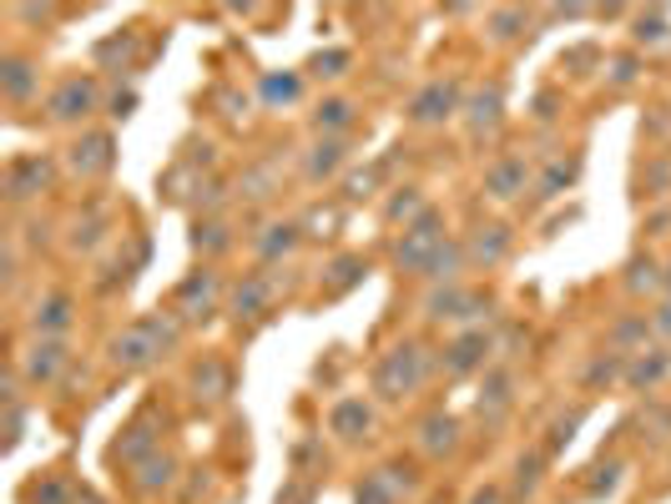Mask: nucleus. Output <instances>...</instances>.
<instances>
[{
  "instance_id": "obj_1",
  "label": "nucleus",
  "mask_w": 671,
  "mask_h": 504,
  "mask_svg": "<svg viewBox=\"0 0 671 504\" xmlns=\"http://www.w3.org/2000/svg\"><path fill=\"white\" fill-rule=\"evenodd\" d=\"M424 378H429V353L420 344H395L374 363V393L384 403H404L424 389Z\"/></svg>"
},
{
  "instance_id": "obj_2",
  "label": "nucleus",
  "mask_w": 671,
  "mask_h": 504,
  "mask_svg": "<svg viewBox=\"0 0 671 504\" xmlns=\"http://www.w3.org/2000/svg\"><path fill=\"white\" fill-rule=\"evenodd\" d=\"M167 348H177V323H172V318H142V323H132L127 333H117V338H112V363L132 374V369L157 363Z\"/></svg>"
},
{
  "instance_id": "obj_3",
  "label": "nucleus",
  "mask_w": 671,
  "mask_h": 504,
  "mask_svg": "<svg viewBox=\"0 0 671 504\" xmlns=\"http://www.w3.org/2000/svg\"><path fill=\"white\" fill-rule=\"evenodd\" d=\"M439 247H444L439 217L424 212L420 222H409V228H404V243H399V268H409V273H429V262L439 258Z\"/></svg>"
},
{
  "instance_id": "obj_4",
  "label": "nucleus",
  "mask_w": 671,
  "mask_h": 504,
  "mask_svg": "<svg viewBox=\"0 0 671 504\" xmlns=\"http://www.w3.org/2000/svg\"><path fill=\"white\" fill-rule=\"evenodd\" d=\"M490 353H495V338L485 328H469V333H460L450 348H444V374H454V378H465V374H475V369H485L490 363Z\"/></svg>"
},
{
  "instance_id": "obj_5",
  "label": "nucleus",
  "mask_w": 671,
  "mask_h": 504,
  "mask_svg": "<svg viewBox=\"0 0 671 504\" xmlns=\"http://www.w3.org/2000/svg\"><path fill=\"white\" fill-rule=\"evenodd\" d=\"M328 434H334L338 444H364L369 434H374V409H369V399H338L334 409H328Z\"/></svg>"
},
{
  "instance_id": "obj_6",
  "label": "nucleus",
  "mask_w": 671,
  "mask_h": 504,
  "mask_svg": "<svg viewBox=\"0 0 671 504\" xmlns=\"http://www.w3.org/2000/svg\"><path fill=\"white\" fill-rule=\"evenodd\" d=\"M96 81H91V76H66V81H61L56 91H51V101H46V106H51V116H56V121H81V116H91L96 112Z\"/></svg>"
},
{
  "instance_id": "obj_7",
  "label": "nucleus",
  "mask_w": 671,
  "mask_h": 504,
  "mask_svg": "<svg viewBox=\"0 0 671 504\" xmlns=\"http://www.w3.org/2000/svg\"><path fill=\"white\" fill-rule=\"evenodd\" d=\"M66 363H72V353H66L61 338H36V344L21 353V378H26V384H56V374Z\"/></svg>"
},
{
  "instance_id": "obj_8",
  "label": "nucleus",
  "mask_w": 671,
  "mask_h": 504,
  "mask_svg": "<svg viewBox=\"0 0 671 504\" xmlns=\"http://www.w3.org/2000/svg\"><path fill=\"white\" fill-rule=\"evenodd\" d=\"M671 374V353H661V348H636V353H627V389L636 393H651L661 384V378Z\"/></svg>"
},
{
  "instance_id": "obj_9",
  "label": "nucleus",
  "mask_w": 671,
  "mask_h": 504,
  "mask_svg": "<svg viewBox=\"0 0 671 504\" xmlns=\"http://www.w3.org/2000/svg\"><path fill=\"white\" fill-rule=\"evenodd\" d=\"M420 454H429V460H444V454H454L460 449V418L454 414H429L420 418Z\"/></svg>"
},
{
  "instance_id": "obj_10",
  "label": "nucleus",
  "mask_w": 671,
  "mask_h": 504,
  "mask_svg": "<svg viewBox=\"0 0 671 504\" xmlns=\"http://www.w3.org/2000/svg\"><path fill=\"white\" fill-rule=\"evenodd\" d=\"M72 323H76V302L66 298V293H46V298L36 302V313H30L36 338H61Z\"/></svg>"
},
{
  "instance_id": "obj_11",
  "label": "nucleus",
  "mask_w": 671,
  "mask_h": 504,
  "mask_svg": "<svg viewBox=\"0 0 671 504\" xmlns=\"http://www.w3.org/2000/svg\"><path fill=\"white\" fill-rule=\"evenodd\" d=\"M152 454H157V424H152V418H137L132 429L112 444V460L117 464H142V460H152Z\"/></svg>"
},
{
  "instance_id": "obj_12",
  "label": "nucleus",
  "mask_w": 671,
  "mask_h": 504,
  "mask_svg": "<svg viewBox=\"0 0 671 504\" xmlns=\"http://www.w3.org/2000/svg\"><path fill=\"white\" fill-rule=\"evenodd\" d=\"M450 112H454V81H429L420 96L409 101V116L424 121V127H429V121H444Z\"/></svg>"
},
{
  "instance_id": "obj_13",
  "label": "nucleus",
  "mask_w": 671,
  "mask_h": 504,
  "mask_svg": "<svg viewBox=\"0 0 671 504\" xmlns=\"http://www.w3.org/2000/svg\"><path fill=\"white\" fill-rule=\"evenodd\" d=\"M46 182H51V167H46L41 157H21V161H11L5 192H11V202H26V197H36Z\"/></svg>"
},
{
  "instance_id": "obj_14",
  "label": "nucleus",
  "mask_w": 671,
  "mask_h": 504,
  "mask_svg": "<svg viewBox=\"0 0 671 504\" xmlns=\"http://www.w3.org/2000/svg\"><path fill=\"white\" fill-rule=\"evenodd\" d=\"M192 399L197 403H218V399H228V393H233V374H228V363L222 359H203L197 363V369H192Z\"/></svg>"
},
{
  "instance_id": "obj_15",
  "label": "nucleus",
  "mask_w": 671,
  "mask_h": 504,
  "mask_svg": "<svg viewBox=\"0 0 671 504\" xmlns=\"http://www.w3.org/2000/svg\"><path fill=\"white\" fill-rule=\"evenodd\" d=\"M485 192L500 202H511L515 192H526V161L520 157H500L490 172H485Z\"/></svg>"
},
{
  "instance_id": "obj_16",
  "label": "nucleus",
  "mask_w": 671,
  "mask_h": 504,
  "mask_svg": "<svg viewBox=\"0 0 671 504\" xmlns=\"http://www.w3.org/2000/svg\"><path fill=\"white\" fill-rule=\"evenodd\" d=\"M172 479H177V460L172 454H152V460H142L137 464V475H132V484H137V494H162V490H172Z\"/></svg>"
},
{
  "instance_id": "obj_17",
  "label": "nucleus",
  "mask_w": 671,
  "mask_h": 504,
  "mask_svg": "<svg viewBox=\"0 0 671 504\" xmlns=\"http://www.w3.org/2000/svg\"><path fill=\"white\" fill-rule=\"evenodd\" d=\"M212 293H218V277H212V273L188 277V283L177 288V313H182V318H207V308H212Z\"/></svg>"
},
{
  "instance_id": "obj_18",
  "label": "nucleus",
  "mask_w": 671,
  "mask_h": 504,
  "mask_svg": "<svg viewBox=\"0 0 671 504\" xmlns=\"http://www.w3.org/2000/svg\"><path fill=\"white\" fill-rule=\"evenodd\" d=\"M72 167L76 172H106L112 167V137L106 131H91L72 146Z\"/></svg>"
},
{
  "instance_id": "obj_19",
  "label": "nucleus",
  "mask_w": 671,
  "mask_h": 504,
  "mask_svg": "<svg viewBox=\"0 0 671 504\" xmlns=\"http://www.w3.org/2000/svg\"><path fill=\"white\" fill-rule=\"evenodd\" d=\"M515 403V374L511 369H490V378H485V393H480V414L500 418L505 409Z\"/></svg>"
},
{
  "instance_id": "obj_20",
  "label": "nucleus",
  "mask_w": 671,
  "mask_h": 504,
  "mask_svg": "<svg viewBox=\"0 0 671 504\" xmlns=\"http://www.w3.org/2000/svg\"><path fill=\"white\" fill-rule=\"evenodd\" d=\"M465 308H475V298H469L465 288H435L429 298H424V318H435V323H444V318H469Z\"/></svg>"
},
{
  "instance_id": "obj_21",
  "label": "nucleus",
  "mask_w": 671,
  "mask_h": 504,
  "mask_svg": "<svg viewBox=\"0 0 671 504\" xmlns=\"http://www.w3.org/2000/svg\"><path fill=\"white\" fill-rule=\"evenodd\" d=\"M268 298H273V277L253 273L248 283L233 293V318H258V313L268 308Z\"/></svg>"
},
{
  "instance_id": "obj_22",
  "label": "nucleus",
  "mask_w": 671,
  "mask_h": 504,
  "mask_svg": "<svg viewBox=\"0 0 671 504\" xmlns=\"http://www.w3.org/2000/svg\"><path fill=\"white\" fill-rule=\"evenodd\" d=\"M344 157H349V146L338 142V137H323L313 152H308V177L313 182H323V177H334L338 167H344Z\"/></svg>"
},
{
  "instance_id": "obj_23",
  "label": "nucleus",
  "mask_w": 671,
  "mask_h": 504,
  "mask_svg": "<svg viewBox=\"0 0 671 504\" xmlns=\"http://www.w3.org/2000/svg\"><path fill=\"white\" fill-rule=\"evenodd\" d=\"M505 247H511V232L505 228H480V237L469 243V262H485V268H495L505 258Z\"/></svg>"
},
{
  "instance_id": "obj_24",
  "label": "nucleus",
  "mask_w": 671,
  "mask_h": 504,
  "mask_svg": "<svg viewBox=\"0 0 671 504\" xmlns=\"http://www.w3.org/2000/svg\"><path fill=\"white\" fill-rule=\"evenodd\" d=\"M495 121H500V87L475 91V101H469V127H475V131H490Z\"/></svg>"
},
{
  "instance_id": "obj_25",
  "label": "nucleus",
  "mask_w": 671,
  "mask_h": 504,
  "mask_svg": "<svg viewBox=\"0 0 671 504\" xmlns=\"http://www.w3.org/2000/svg\"><path fill=\"white\" fill-rule=\"evenodd\" d=\"M0 81H5V96H11V101H26L30 87H36V72H30V61L11 56V61H5V72H0Z\"/></svg>"
},
{
  "instance_id": "obj_26",
  "label": "nucleus",
  "mask_w": 671,
  "mask_h": 504,
  "mask_svg": "<svg viewBox=\"0 0 671 504\" xmlns=\"http://www.w3.org/2000/svg\"><path fill=\"white\" fill-rule=\"evenodd\" d=\"M540 475H545V454H540V449L520 454V460H515V494H535Z\"/></svg>"
},
{
  "instance_id": "obj_27",
  "label": "nucleus",
  "mask_w": 671,
  "mask_h": 504,
  "mask_svg": "<svg viewBox=\"0 0 671 504\" xmlns=\"http://www.w3.org/2000/svg\"><path fill=\"white\" fill-rule=\"evenodd\" d=\"M581 424H585V403H576L570 414H560L551 424V439H545V449H551V454H555V449H566L570 439H576V429H581Z\"/></svg>"
},
{
  "instance_id": "obj_28",
  "label": "nucleus",
  "mask_w": 671,
  "mask_h": 504,
  "mask_svg": "<svg viewBox=\"0 0 671 504\" xmlns=\"http://www.w3.org/2000/svg\"><path fill=\"white\" fill-rule=\"evenodd\" d=\"M293 247H298V228H293V222H273L268 237L258 243V253H263V258H278V253H293Z\"/></svg>"
},
{
  "instance_id": "obj_29",
  "label": "nucleus",
  "mask_w": 671,
  "mask_h": 504,
  "mask_svg": "<svg viewBox=\"0 0 671 504\" xmlns=\"http://www.w3.org/2000/svg\"><path fill=\"white\" fill-rule=\"evenodd\" d=\"M349 121H353V106H349V101H323V106H319V112H313V127H319V131H338V127H349Z\"/></svg>"
},
{
  "instance_id": "obj_30",
  "label": "nucleus",
  "mask_w": 671,
  "mask_h": 504,
  "mask_svg": "<svg viewBox=\"0 0 671 504\" xmlns=\"http://www.w3.org/2000/svg\"><path fill=\"white\" fill-rule=\"evenodd\" d=\"M364 273H369V262H364V258H338V262H334V283H328V293H349Z\"/></svg>"
},
{
  "instance_id": "obj_31",
  "label": "nucleus",
  "mask_w": 671,
  "mask_h": 504,
  "mask_svg": "<svg viewBox=\"0 0 671 504\" xmlns=\"http://www.w3.org/2000/svg\"><path fill=\"white\" fill-rule=\"evenodd\" d=\"M490 26H495V41H515L520 26H526V11H495L490 15Z\"/></svg>"
},
{
  "instance_id": "obj_32",
  "label": "nucleus",
  "mask_w": 671,
  "mask_h": 504,
  "mask_svg": "<svg viewBox=\"0 0 671 504\" xmlns=\"http://www.w3.org/2000/svg\"><path fill=\"white\" fill-rule=\"evenodd\" d=\"M627 283H631L636 293H642V288H661L657 262H642V258H636V262H631V277H627Z\"/></svg>"
},
{
  "instance_id": "obj_33",
  "label": "nucleus",
  "mask_w": 671,
  "mask_h": 504,
  "mask_svg": "<svg viewBox=\"0 0 671 504\" xmlns=\"http://www.w3.org/2000/svg\"><path fill=\"white\" fill-rule=\"evenodd\" d=\"M263 96L268 101H293V96H298V76H268Z\"/></svg>"
},
{
  "instance_id": "obj_34",
  "label": "nucleus",
  "mask_w": 671,
  "mask_h": 504,
  "mask_svg": "<svg viewBox=\"0 0 671 504\" xmlns=\"http://www.w3.org/2000/svg\"><path fill=\"white\" fill-rule=\"evenodd\" d=\"M646 333H651V323H646V318H627V323L616 328V344H621V348L646 344Z\"/></svg>"
},
{
  "instance_id": "obj_35",
  "label": "nucleus",
  "mask_w": 671,
  "mask_h": 504,
  "mask_svg": "<svg viewBox=\"0 0 671 504\" xmlns=\"http://www.w3.org/2000/svg\"><path fill=\"white\" fill-rule=\"evenodd\" d=\"M389 217H395V222H399V217H424L420 192H414V188H404V197H395V202H389Z\"/></svg>"
},
{
  "instance_id": "obj_36",
  "label": "nucleus",
  "mask_w": 671,
  "mask_h": 504,
  "mask_svg": "<svg viewBox=\"0 0 671 504\" xmlns=\"http://www.w3.org/2000/svg\"><path fill=\"white\" fill-rule=\"evenodd\" d=\"M661 36H667V15L661 11H651V15L636 21V41H661Z\"/></svg>"
},
{
  "instance_id": "obj_37",
  "label": "nucleus",
  "mask_w": 671,
  "mask_h": 504,
  "mask_svg": "<svg viewBox=\"0 0 671 504\" xmlns=\"http://www.w3.org/2000/svg\"><path fill=\"white\" fill-rule=\"evenodd\" d=\"M66 494H72V484L66 479H46V490H36V504H66Z\"/></svg>"
},
{
  "instance_id": "obj_38",
  "label": "nucleus",
  "mask_w": 671,
  "mask_h": 504,
  "mask_svg": "<svg viewBox=\"0 0 671 504\" xmlns=\"http://www.w3.org/2000/svg\"><path fill=\"white\" fill-rule=\"evenodd\" d=\"M344 66H349V56H344V51H328V56H313V72H319V76H344Z\"/></svg>"
},
{
  "instance_id": "obj_39",
  "label": "nucleus",
  "mask_w": 671,
  "mask_h": 504,
  "mask_svg": "<svg viewBox=\"0 0 671 504\" xmlns=\"http://www.w3.org/2000/svg\"><path fill=\"white\" fill-rule=\"evenodd\" d=\"M631 76H636V61H631V56H616L611 61V81H616V87H627Z\"/></svg>"
},
{
  "instance_id": "obj_40",
  "label": "nucleus",
  "mask_w": 671,
  "mask_h": 504,
  "mask_svg": "<svg viewBox=\"0 0 671 504\" xmlns=\"http://www.w3.org/2000/svg\"><path fill=\"white\" fill-rule=\"evenodd\" d=\"M228 247V237H222V228H218V222H207V228H197V247Z\"/></svg>"
},
{
  "instance_id": "obj_41",
  "label": "nucleus",
  "mask_w": 671,
  "mask_h": 504,
  "mask_svg": "<svg viewBox=\"0 0 671 504\" xmlns=\"http://www.w3.org/2000/svg\"><path fill=\"white\" fill-rule=\"evenodd\" d=\"M576 177V167H551V177H545V192H560V182H570Z\"/></svg>"
},
{
  "instance_id": "obj_42",
  "label": "nucleus",
  "mask_w": 671,
  "mask_h": 504,
  "mask_svg": "<svg viewBox=\"0 0 671 504\" xmlns=\"http://www.w3.org/2000/svg\"><path fill=\"white\" fill-rule=\"evenodd\" d=\"M651 328H657V333H671V302H661L657 313H651Z\"/></svg>"
},
{
  "instance_id": "obj_43",
  "label": "nucleus",
  "mask_w": 671,
  "mask_h": 504,
  "mask_svg": "<svg viewBox=\"0 0 671 504\" xmlns=\"http://www.w3.org/2000/svg\"><path fill=\"white\" fill-rule=\"evenodd\" d=\"M369 188H374V172L353 177V182H349V197H369Z\"/></svg>"
},
{
  "instance_id": "obj_44",
  "label": "nucleus",
  "mask_w": 671,
  "mask_h": 504,
  "mask_svg": "<svg viewBox=\"0 0 671 504\" xmlns=\"http://www.w3.org/2000/svg\"><path fill=\"white\" fill-rule=\"evenodd\" d=\"M469 504H505V494H500V490H480V494H475V500H469Z\"/></svg>"
},
{
  "instance_id": "obj_45",
  "label": "nucleus",
  "mask_w": 671,
  "mask_h": 504,
  "mask_svg": "<svg viewBox=\"0 0 671 504\" xmlns=\"http://www.w3.org/2000/svg\"><path fill=\"white\" fill-rule=\"evenodd\" d=\"M76 504H102V494H91V490H81V494H76Z\"/></svg>"
},
{
  "instance_id": "obj_46",
  "label": "nucleus",
  "mask_w": 671,
  "mask_h": 504,
  "mask_svg": "<svg viewBox=\"0 0 671 504\" xmlns=\"http://www.w3.org/2000/svg\"><path fill=\"white\" fill-rule=\"evenodd\" d=\"M667 283H671V273H667Z\"/></svg>"
}]
</instances>
